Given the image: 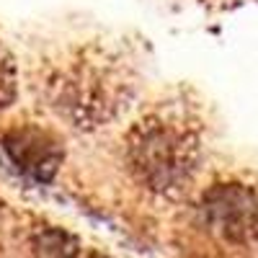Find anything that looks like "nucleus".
<instances>
[{
    "instance_id": "f257e3e1",
    "label": "nucleus",
    "mask_w": 258,
    "mask_h": 258,
    "mask_svg": "<svg viewBox=\"0 0 258 258\" xmlns=\"http://www.w3.org/2000/svg\"><path fill=\"white\" fill-rule=\"evenodd\" d=\"M137 91V75L121 49L88 41L47 64L41 93L47 106L78 129L116 119Z\"/></svg>"
},
{
    "instance_id": "f03ea898",
    "label": "nucleus",
    "mask_w": 258,
    "mask_h": 258,
    "mask_svg": "<svg viewBox=\"0 0 258 258\" xmlns=\"http://www.w3.org/2000/svg\"><path fill=\"white\" fill-rule=\"evenodd\" d=\"M132 178L160 199H178L202 160V126L183 103H160L142 114L124 137Z\"/></svg>"
},
{
    "instance_id": "7ed1b4c3",
    "label": "nucleus",
    "mask_w": 258,
    "mask_h": 258,
    "mask_svg": "<svg viewBox=\"0 0 258 258\" xmlns=\"http://www.w3.org/2000/svg\"><path fill=\"white\" fill-rule=\"evenodd\" d=\"M202 225L220 240L258 248V186L243 181H222L202 194Z\"/></svg>"
},
{
    "instance_id": "20e7f679",
    "label": "nucleus",
    "mask_w": 258,
    "mask_h": 258,
    "mask_svg": "<svg viewBox=\"0 0 258 258\" xmlns=\"http://www.w3.org/2000/svg\"><path fill=\"white\" fill-rule=\"evenodd\" d=\"M3 147L18 170L36 181H49L64 158L59 140L39 126H18L3 137Z\"/></svg>"
},
{
    "instance_id": "39448f33",
    "label": "nucleus",
    "mask_w": 258,
    "mask_h": 258,
    "mask_svg": "<svg viewBox=\"0 0 258 258\" xmlns=\"http://www.w3.org/2000/svg\"><path fill=\"white\" fill-rule=\"evenodd\" d=\"M31 250L36 258H80V243L59 227H39L31 235Z\"/></svg>"
},
{
    "instance_id": "423d86ee",
    "label": "nucleus",
    "mask_w": 258,
    "mask_h": 258,
    "mask_svg": "<svg viewBox=\"0 0 258 258\" xmlns=\"http://www.w3.org/2000/svg\"><path fill=\"white\" fill-rule=\"evenodd\" d=\"M16 88H18V75H16V62L6 44L0 41V111H6L16 101Z\"/></svg>"
},
{
    "instance_id": "0eeeda50",
    "label": "nucleus",
    "mask_w": 258,
    "mask_h": 258,
    "mask_svg": "<svg viewBox=\"0 0 258 258\" xmlns=\"http://www.w3.org/2000/svg\"><path fill=\"white\" fill-rule=\"evenodd\" d=\"M88 258H109V255H101V253H88Z\"/></svg>"
}]
</instances>
